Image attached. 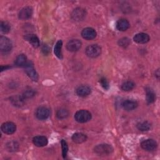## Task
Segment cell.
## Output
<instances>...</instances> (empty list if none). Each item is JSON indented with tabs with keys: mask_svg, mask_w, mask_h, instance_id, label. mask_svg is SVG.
Returning a JSON list of instances; mask_svg holds the SVG:
<instances>
[{
	"mask_svg": "<svg viewBox=\"0 0 160 160\" xmlns=\"http://www.w3.org/2000/svg\"><path fill=\"white\" fill-rule=\"evenodd\" d=\"M91 118L92 116L91 112L85 109L79 110L77 111L74 114L75 120L79 123L86 122L91 120Z\"/></svg>",
	"mask_w": 160,
	"mask_h": 160,
	"instance_id": "obj_1",
	"label": "cell"
},
{
	"mask_svg": "<svg viewBox=\"0 0 160 160\" xmlns=\"http://www.w3.org/2000/svg\"><path fill=\"white\" fill-rule=\"evenodd\" d=\"M94 151L99 156H107L112 153L113 148L108 144H101L95 146Z\"/></svg>",
	"mask_w": 160,
	"mask_h": 160,
	"instance_id": "obj_2",
	"label": "cell"
},
{
	"mask_svg": "<svg viewBox=\"0 0 160 160\" xmlns=\"http://www.w3.org/2000/svg\"><path fill=\"white\" fill-rule=\"evenodd\" d=\"M101 53V48L98 44H91L88 46L86 49V55L91 58L98 57Z\"/></svg>",
	"mask_w": 160,
	"mask_h": 160,
	"instance_id": "obj_3",
	"label": "cell"
},
{
	"mask_svg": "<svg viewBox=\"0 0 160 160\" xmlns=\"http://www.w3.org/2000/svg\"><path fill=\"white\" fill-rule=\"evenodd\" d=\"M12 47V42L9 38L2 36L0 37V50L1 52H9L11 50Z\"/></svg>",
	"mask_w": 160,
	"mask_h": 160,
	"instance_id": "obj_4",
	"label": "cell"
},
{
	"mask_svg": "<svg viewBox=\"0 0 160 160\" xmlns=\"http://www.w3.org/2000/svg\"><path fill=\"white\" fill-rule=\"evenodd\" d=\"M25 68V71L28 76L32 80L34 81H37L38 79V74L36 70L34 69L33 65L31 62L28 61L26 65L24 66Z\"/></svg>",
	"mask_w": 160,
	"mask_h": 160,
	"instance_id": "obj_5",
	"label": "cell"
},
{
	"mask_svg": "<svg viewBox=\"0 0 160 160\" xmlns=\"http://www.w3.org/2000/svg\"><path fill=\"white\" fill-rule=\"evenodd\" d=\"M36 118L39 120H45L50 115L49 109L45 106H40L36 110L35 112Z\"/></svg>",
	"mask_w": 160,
	"mask_h": 160,
	"instance_id": "obj_6",
	"label": "cell"
},
{
	"mask_svg": "<svg viewBox=\"0 0 160 160\" xmlns=\"http://www.w3.org/2000/svg\"><path fill=\"white\" fill-rule=\"evenodd\" d=\"M157 142L155 140L152 139H148L141 142V148L148 151H152L156 149Z\"/></svg>",
	"mask_w": 160,
	"mask_h": 160,
	"instance_id": "obj_7",
	"label": "cell"
},
{
	"mask_svg": "<svg viewBox=\"0 0 160 160\" xmlns=\"http://www.w3.org/2000/svg\"><path fill=\"white\" fill-rule=\"evenodd\" d=\"M86 15V12L84 9L81 8H78L75 9L71 13V18L75 21H82Z\"/></svg>",
	"mask_w": 160,
	"mask_h": 160,
	"instance_id": "obj_8",
	"label": "cell"
},
{
	"mask_svg": "<svg viewBox=\"0 0 160 160\" xmlns=\"http://www.w3.org/2000/svg\"><path fill=\"white\" fill-rule=\"evenodd\" d=\"M1 129L4 133L7 134H12L16 131V126L14 122L8 121L2 124Z\"/></svg>",
	"mask_w": 160,
	"mask_h": 160,
	"instance_id": "obj_9",
	"label": "cell"
},
{
	"mask_svg": "<svg viewBox=\"0 0 160 160\" xmlns=\"http://www.w3.org/2000/svg\"><path fill=\"white\" fill-rule=\"evenodd\" d=\"M82 46L81 41L79 39H71L66 44V48L68 51L75 52L78 51Z\"/></svg>",
	"mask_w": 160,
	"mask_h": 160,
	"instance_id": "obj_10",
	"label": "cell"
},
{
	"mask_svg": "<svg viewBox=\"0 0 160 160\" xmlns=\"http://www.w3.org/2000/svg\"><path fill=\"white\" fill-rule=\"evenodd\" d=\"M96 31L92 28H86L81 32L82 37L87 40H91L96 38Z\"/></svg>",
	"mask_w": 160,
	"mask_h": 160,
	"instance_id": "obj_11",
	"label": "cell"
},
{
	"mask_svg": "<svg viewBox=\"0 0 160 160\" xmlns=\"http://www.w3.org/2000/svg\"><path fill=\"white\" fill-rule=\"evenodd\" d=\"M32 15V9L30 6L23 8L19 12V18L22 20L29 19Z\"/></svg>",
	"mask_w": 160,
	"mask_h": 160,
	"instance_id": "obj_12",
	"label": "cell"
},
{
	"mask_svg": "<svg viewBox=\"0 0 160 160\" xmlns=\"http://www.w3.org/2000/svg\"><path fill=\"white\" fill-rule=\"evenodd\" d=\"M149 39L150 38L149 35L144 32L138 33L133 38V40L138 44H145L148 42Z\"/></svg>",
	"mask_w": 160,
	"mask_h": 160,
	"instance_id": "obj_13",
	"label": "cell"
},
{
	"mask_svg": "<svg viewBox=\"0 0 160 160\" xmlns=\"http://www.w3.org/2000/svg\"><path fill=\"white\" fill-rule=\"evenodd\" d=\"M76 94L80 97H86L90 94L91 89L90 87L86 85L79 86L76 90Z\"/></svg>",
	"mask_w": 160,
	"mask_h": 160,
	"instance_id": "obj_14",
	"label": "cell"
},
{
	"mask_svg": "<svg viewBox=\"0 0 160 160\" xmlns=\"http://www.w3.org/2000/svg\"><path fill=\"white\" fill-rule=\"evenodd\" d=\"M138 106L137 101L132 99H126L122 103V108L126 111H132L136 109Z\"/></svg>",
	"mask_w": 160,
	"mask_h": 160,
	"instance_id": "obj_15",
	"label": "cell"
},
{
	"mask_svg": "<svg viewBox=\"0 0 160 160\" xmlns=\"http://www.w3.org/2000/svg\"><path fill=\"white\" fill-rule=\"evenodd\" d=\"M32 142L36 146L43 147L47 145L48 141L46 137L43 136H37L33 138Z\"/></svg>",
	"mask_w": 160,
	"mask_h": 160,
	"instance_id": "obj_16",
	"label": "cell"
},
{
	"mask_svg": "<svg viewBox=\"0 0 160 160\" xmlns=\"http://www.w3.org/2000/svg\"><path fill=\"white\" fill-rule=\"evenodd\" d=\"M130 26L129 21L124 18H121L117 21L116 28L119 31H126Z\"/></svg>",
	"mask_w": 160,
	"mask_h": 160,
	"instance_id": "obj_17",
	"label": "cell"
},
{
	"mask_svg": "<svg viewBox=\"0 0 160 160\" xmlns=\"http://www.w3.org/2000/svg\"><path fill=\"white\" fill-rule=\"evenodd\" d=\"M24 38L29 42V43L35 48H37L39 46V40L38 37L35 34H28L26 35Z\"/></svg>",
	"mask_w": 160,
	"mask_h": 160,
	"instance_id": "obj_18",
	"label": "cell"
},
{
	"mask_svg": "<svg viewBox=\"0 0 160 160\" xmlns=\"http://www.w3.org/2000/svg\"><path fill=\"white\" fill-rule=\"evenodd\" d=\"M87 139V136L86 134L81 132L74 133L72 136V140L76 143H82Z\"/></svg>",
	"mask_w": 160,
	"mask_h": 160,
	"instance_id": "obj_19",
	"label": "cell"
},
{
	"mask_svg": "<svg viewBox=\"0 0 160 160\" xmlns=\"http://www.w3.org/2000/svg\"><path fill=\"white\" fill-rule=\"evenodd\" d=\"M11 103L17 107H21L23 106L24 103V99L22 96H14L11 98Z\"/></svg>",
	"mask_w": 160,
	"mask_h": 160,
	"instance_id": "obj_20",
	"label": "cell"
},
{
	"mask_svg": "<svg viewBox=\"0 0 160 160\" xmlns=\"http://www.w3.org/2000/svg\"><path fill=\"white\" fill-rule=\"evenodd\" d=\"M62 42L61 40H59L57 41V42L55 44L54 49V52L55 55L59 58L62 59Z\"/></svg>",
	"mask_w": 160,
	"mask_h": 160,
	"instance_id": "obj_21",
	"label": "cell"
},
{
	"mask_svg": "<svg viewBox=\"0 0 160 160\" xmlns=\"http://www.w3.org/2000/svg\"><path fill=\"white\" fill-rule=\"evenodd\" d=\"M27 57L24 54H19L15 60V64L17 66H24L27 63Z\"/></svg>",
	"mask_w": 160,
	"mask_h": 160,
	"instance_id": "obj_22",
	"label": "cell"
},
{
	"mask_svg": "<svg viewBox=\"0 0 160 160\" xmlns=\"http://www.w3.org/2000/svg\"><path fill=\"white\" fill-rule=\"evenodd\" d=\"M146 101L148 104L152 103L155 101L156 99V94L150 88L146 89Z\"/></svg>",
	"mask_w": 160,
	"mask_h": 160,
	"instance_id": "obj_23",
	"label": "cell"
},
{
	"mask_svg": "<svg viewBox=\"0 0 160 160\" xmlns=\"http://www.w3.org/2000/svg\"><path fill=\"white\" fill-rule=\"evenodd\" d=\"M135 87V84L134 82L131 81H128L124 82H123L121 85V89L122 90L124 91H129L134 89Z\"/></svg>",
	"mask_w": 160,
	"mask_h": 160,
	"instance_id": "obj_24",
	"label": "cell"
},
{
	"mask_svg": "<svg viewBox=\"0 0 160 160\" xmlns=\"http://www.w3.org/2000/svg\"><path fill=\"white\" fill-rule=\"evenodd\" d=\"M137 128L141 131H147L150 129L151 124L148 121L141 122L137 124Z\"/></svg>",
	"mask_w": 160,
	"mask_h": 160,
	"instance_id": "obj_25",
	"label": "cell"
},
{
	"mask_svg": "<svg viewBox=\"0 0 160 160\" xmlns=\"http://www.w3.org/2000/svg\"><path fill=\"white\" fill-rule=\"evenodd\" d=\"M19 148V144L16 141H11L8 142L6 144V148L9 151L12 152V151H16L18 150Z\"/></svg>",
	"mask_w": 160,
	"mask_h": 160,
	"instance_id": "obj_26",
	"label": "cell"
},
{
	"mask_svg": "<svg viewBox=\"0 0 160 160\" xmlns=\"http://www.w3.org/2000/svg\"><path fill=\"white\" fill-rule=\"evenodd\" d=\"M69 115V112L67 109L62 108L59 109L56 112V116L58 119H62L64 118H66Z\"/></svg>",
	"mask_w": 160,
	"mask_h": 160,
	"instance_id": "obj_27",
	"label": "cell"
},
{
	"mask_svg": "<svg viewBox=\"0 0 160 160\" xmlns=\"http://www.w3.org/2000/svg\"><path fill=\"white\" fill-rule=\"evenodd\" d=\"M11 29V26L6 21H1V31L4 33L6 34L9 32Z\"/></svg>",
	"mask_w": 160,
	"mask_h": 160,
	"instance_id": "obj_28",
	"label": "cell"
},
{
	"mask_svg": "<svg viewBox=\"0 0 160 160\" xmlns=\"http://www.w3.org/2000/svg\"><path fill=\"white\" fill-rule=\"evenodd\" d=\"M61 148H62V155L63 158H65L67 156V153L68 151V144L66 142V141L64 139L61 140Z\"/></svg>",
	"mask_w": 160,
	"mask_h": 160,
	"instance_id": "obj_29",
	"label": "cell"
},
{
	"mask_svg": "<svg viewBox=\"0 0 160 160\" xmlns=\"http://www.w3.org/2000/svg\"><path fill=\"white\" fill-rule=\"evenodd\" d=\"M130 44V40L128 38H121V39L119 40L118 41V44L123 48H126Z\"/></svg>",
	"mask_w": 160,
	"mask_h": 160,
	"instance_id": "obj_30",
	"label": "cell"
},
{
	"mask_svg": "<svg viewBox=\"0 0 160 160\" xmlns=\"http://www.w3.org/2000/svg\"><path fill=\"white\" fill-rule=\"evenodd\" d=\"M35 95V91L32 89H28L24 92L22 96L24 98V99H28L33 97Z\"/></svg>",
	"mask_w": 160,
	"mask_h": 160,
	"instance_id": "obj_31",
	"label": "cell"
},
{
	"mask_svg": "<svg viewBox=\"0 0 160 160\" xmlns=\"http://www.w3.org/2000/svg\"><path fill=\"white\" fill-rule=\"evenodd\" d=\"M99 82L101 85V86L106 90H108L109 88V82L107 81V79L105 78H101L100 79Z\"/></svg>",
	"mask_w": 160,
	"mask_h": 160,
	"instance_id": "obj_32",
	"label": "cell"
},
{
	"mask_svg": "<svg viewBox=\"0 0 160 160\" xmlns=\"http://www.w3.org/2000/svg\"><path fill=\"white\" fill-rule=\"evenodd\" d=\"M42 52H44V54H48L50 52V49L49 48V47H48L47 45L44 44V45L42 46Z\"/></svg>",
	"mask_w": 160,
	"mask_h": 160,
	"instance_id": "obj_33",
	"label": "cell"
},
{
	"mask_svg": "<svg viewBox=\"0 0 160 160\" xmlns=\"http://www.w3.org/2000/svg\"><path fill=\"white\" fill-rule=\"evenodd\" d=\"M9 68H11V66H8V65H6V66H1V71H3L6 70V69H9Z\"/></svg>",
	"mask_w": 160,
	"mask_h": 160,
	"instance_id": "obj_34",
	"label": "cell"
},
{
	"mask_svg": "<svg viewBox=\"0 0 160 160\" xmlns=\"http://www.w3.org/2000/svg\"><path fill=\"white\" fill-rule=\"evenodd\" d=\"M155 74H156V76L158 77V78H159V69H158L157 70V71L155 72Z\"/></svg>",
	"mask_w": 160,
	"mask_h": 160,
	"instance_id": "obj_35",
	"label": "cell"
}]
</instances>
